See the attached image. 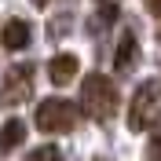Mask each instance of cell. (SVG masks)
<instances>
[{
  "label": "cell",
  "instance_id": "obj_1",
  "mask_svg": "<svg viewBox=\"0 0 161 161\" xmlns=\"http://www.w3.org/2000/svg\"><path fill=\"white\" fill-rule=\"evenodd\" d=\"M77 106L84 117L92 121H110L117 114V88H114L110 77H103V73H88V77L80 80V95H77Z\"/></svg>",
  "mask_w": 161,
  "mask_h": 161
},
{
  "label": "cell",
  "instance_id": "obj_2",
  "mask_svg": "<svg viewBox=\"0 0 161 161\" xmlns=\"http://www.w3.org/2000/svg\"><path fill=\"white\" fill-rule=\"evenodd\" d=\"M161 114V84L158 80H143L128 106V128L132 132H150Z\"/></svg>",
  "mask_w": 161,
  "mask_h": 161
},
{
  "label": "cell",
  "instance_id": "obj_3",
  "mask_svg": "<svg viewBox=\"0 0 161 161\" xmlns=\"http://www.w3.org/2000/svg\"><path fill=\"white\" fill-rule=\"evenodd\" d=\"M80 117V106L70 99H44L37 106V114H33V121H37L40 132H73V125H77Z\"/></svg>",
  "mask_w": 161,
  "mask_h": 161
},
{
  "label": "cell",
  "instance_id": "obj_4",
  "mask_svg": "<svg viewBox=\"0 0 161 161\" xmlns=\"http://www.w3.org/2000/svg\"><path fill=\"white\" fill-rule=\"evenodd\" d=\"M33 92V77L26 66H11L8 70V80H4V88H0V103H22L26 95Z\"/></svg>",
  "mask_w": 161,
  "mask_h": 161
},
{
  "label": "cell",
  "instance_id": "obj_5",
  "mask_svg": "<svg viewBox=\"0 0 161 161\" xmlns=\"http://www.w3.org/2000/svg\"><path fill=\"white\" fill-rule=\"evenodd\" d=\"M77 70H80V62H77V55H70V51H62V55H51V62H48V77H51V84H70L73 77H77Z\"/></svg>",
  "mask_w": 161,
  "mask_h": 161
},
{
  "label": "cell",
  "instance_id": "obj_6",
  "mask_svg": "<svg viewBox=\"0 0 161 161\" xmlns=\"http://www.w3.org/2000/svg\"><path fill=\"white\" fill-rule=\"evenodd\" d=\"M33 30H30V22L26 19H8L4 22V30H0V40H4V48L8 51H22L26 44H30Z\"/></svg>",
  "mask_w": 161,
  "mask_h": 161
},
{
  "label": "cell",
  "instance_id": "obj_7",
  "mask_svg": "<svg viewBox=\"0 0 161 161\" xmlns=\"http://www.w3.org/2000/svg\"><path fill=\"white\" fill-rule=\"evenodd\" d=\"M136 55H139V40H136V33H132V30H125V33H121V40H117V51H114V70L128 73L132 66H136Z\"/></svg>",
  "mask_w": 161,
  "mask_h": 161
},
{
  "label": "cell",
  "instance_id": "obj_8",
  "mask_svg": "<svg viewBox=\"0 0 161 161\" xmlns=\"http://www.w3.org/2000/svg\"><path fill=\"white\" fill-rule=\"evenodd\" d=\"M22 139H26V125H22L19 117H8L4 125H0V154H11L19 150Z\"/></svg>",
  "mask_w": 161,
  "mask_h": 161
},
{
  "label": "cell",
  "instance_id": "obj_9",
  "mask_svg": "<svg viewBox=\"0 0 161 161\" xmlns=\"http://www.w3.org/2000/svg\"><path fill=\"white\" fill-rule=\"evenodd\" d=\"M147 161H161V125L154 128V136H150V147H147Z\"/></svg>",
  "mask_w": 161,
  "mask_h": 161
},
{
  "label": "cell",
  "instance_id": "obj_10",
  "mask_svg": "<svg viewBox=\"0 0 161 161\" xmlns=\"http://www.w3.org/2000/svg\"><path fill=\"white\" fill-rule=\"evenodd\" d=\"M33 161H59V150H55V147H40V150L33 154Z\"/></svg>",
  "mask_w": 161,
  "mask_h": 161
},
{
  "label": "cell",
  "instance_id": "obj_11",
  "mask_svg": "<svg viewBox=\"0 0 161 161\" xmlns=\"http://www.w3.org/2000/svg\"><path fill=\"white\" fill-rule=\"evenodd\" d=\"M99 15H103L106 22H114V19H117V8H114V4H103V8H99Z\"/></svg>",
  "mask_w": 161,
  "mask_h": 161
},
{
  "label": "cell",
  "instance_id": "obj_12",
  "mask_svg": "<svg viewBox=\"0 0 161 161\" xmlns=\"http://www.w3.org/2000/svg\"><path fill=\"white\" fill-rule=\"evenodd\" d=\"M147 8H150L154 15H161V0H147Z\"/></svg>",
  "mask_w": 161,
  "mask_h": 161
},
{
  "label": "cell",
  "instance_id": "obj_13",
  "mask_svg": "<svg viewBox=\"0 0 161 161\" xmlns=\"http://www.w3.org/2000/svg\"><path fill=\"white\" fill-rule=\"evenodd\" d=\"M33 4H37V8H44V4H51V0H33Z\"/></svg>",
  "mask_w": 161,
  "mask_h": 161
},
{
  "label": "cell",
  "instance_id": "obj_14",
  "mask_svg": "<svg viewBox=\"0 0 161 161\" xmlns=\"http://www.w3.org/2000/svg\"><path fill=\"white\" fill-rule=\"evenodd\" d=\"M158 37H161V30H158Z\"/></svg>",
  "mask_w": 161,
  "mask_h": 161
}]
</instances>
